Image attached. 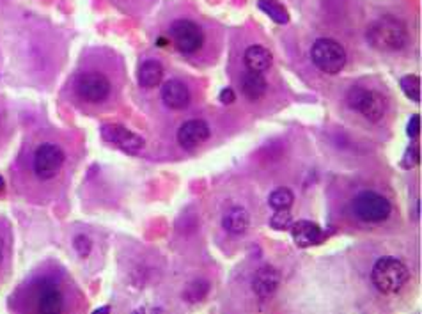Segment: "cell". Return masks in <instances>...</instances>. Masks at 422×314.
I'll return each instance as SVG.
<instances>
[{"label": "cell", "mask_w": 422, "mask_h": 314, "mask_svg": "<svg viewBox=\"0 0 422 314\" xmlns=\"http://www.w3.org/2000/svg\"><path fill=\"white\" fill-rule=\"evenodd\" d=\"M73 247L80 258H87V256L90 254V249H92V241H90L86 234H78L73 240Z\"/></svg>", "instance_id": "cell-25"}, {"label": "cell", "mask_w": 422, "mask_h": 314, "mask_svg": "<svg viewBox=\"0 0 422 314\" xmlns=\"http://www.w3.org/2000/svg\"><path fill=\"white\" fill-rule=\"evenodd\" d=\"M2 186H4V178L0 176V190H2Z\"/></svg>", "instance_id": "cell-29"}, {"label": "cell", "mask_w": 422, "mask_h": 314, "mask_svg": "<svg viewBox=\"0 0 422 314\" xmlns=\"http://www.w3.org/2000/svg\"><path fill=\"white\" fill-rule=\"evenodd\" d=\"M208 293V285L206 282H194L190 285L186 289L185 297L188 298V302H199Z\"/></svg>", "instance_id": "cell-23"}, {"label": "cell", "mask_w": 422, "mask_h": 314, "mask_svg": "<svg viewBox=\"0 0 422 314\" xmlns=\"http://www.w3.org/2000/svg\"><path fill=\"white\" fill-rule=\"evenodd\" d=\"M211 137V128L206 121L190 119L185 121L177 130V143L185 149H194Z\"/></svg>", "instance_id": "cell-10"}, {"label": "cell", "mask_w": 422, "mask_h": 314, "mask_svg": "<svg viewBox=\"0 0 422 314\" xmlns=\"http://www.w3.org/2000/svg\"><path fill=\"white\" fill-rule=\"evenodd\" d=\"M96 313H110V307H99V309H96Z\"/></svg>", "instance_id": "cell-28"}, {"label": "cell", "mask_w": 422, "mask_h": 314, "mask_svg": "<svg viewBox=\"0 0 422 314\" xmlns=\"http://www.w3.org/2000/svg\"><path fill=\"white\" fill-rule=\"evenodd\" d=\"M406 134H408V137L415 138L419 134H421V117H419V114H414L412 116V119L408 121V128H406Z\"/></svg>", "instance_id": "cell-26"}, {"label": "cell", "mask_w": 422, "mask_h": 314, "mask_svg": "<svg viewBox=\"0 0 422 314\" xmlns=\"http://www.w3.org/2000/svg\"><path fill=\"white\" fill-rule=\"evenodd\" d=\"M399 86L408 99L414 104H421V78L417 75H406L399 80Z\"/></svg>", "instance_id": "cell-20"}, {"label": "cell", "mask_w": 422, "mask_h": 314, "mask_svg": "<svg viewBox=\"0 0 422 314\" xmlns=\"http://www.w3.org/2000/svg\"><path fill=\"white\" fill-rule=\"evenodd\" d=\"M99 134L108 144H114V146L128 151V153H137L146 144V141L140 135L134 134L132 130L121 125H103L99 130Z\"/></svg>", "instance_id": "cell-9"}, {"label": "cell", "mask_w": 422, "mask_h": 314, "mask_svg": "<svg viewBox=\"0 0 422 314\" xmlns=\"http://www.w3.org/2000/svg\"><path fill=\"white\" fill-rule=\"evenodd\" d=\"M64 309L62 293L53 285H43L38 295V311L48 314H57Z\"/></svg>", "instance_id": "cell-15"}, {"label": "cell", "mask_w": 422, "mask_h": 314, "mask_svg": "<svg viewBox=\"0 0 422 314\" xmlns=\"http://www.w3.org/2000/svg\"><path fill=\"white\" fill-rule=\"evenodd\" d=\"M353 211L355 215L364 222H384L390 215L392 204L387 197H384L378 192L366 190L355 197Z\"/></svg>", "instance_id": "cell-5"}, {"label": "cell", "mask_w": 422, "mask_h": 314, "mask_svg": "<svg viewBox=\"0 0 422 314\" xmlns=\"http://www.w3.org/2000/svg\"><path fill=\"white\" fill-rule=\"evenodd\" d=\"M419 160H421V153H419V147L414 144V146H410L408 149H406L405 155H403V160H401V167L414 169L415 165L419 164Z\"/></svg>", "instance_id": "cell-24"}, {"label": "cell", "mask_w": 422, "mask_h": 314, "mask_svg": "<svg viewBox=\"0 0 422 314\" xmlns=\"http://www.w3.org/2000/svg\"><path fill=\"white\" fill-rule=\"evenodd\" d=\"M280 285V274L277 268L270 267H261L256 271L254 279H252V289L259 298H270L273 293L277 291Z\"/></svg>", "instance_id": "cell-12"}, {"label": "cell", "mask_w": 422, "mask_h": 314, "mask_svg": "<svg viewBox=\"0 0 422 314\" xmlns=\"http://www.w3.org/2000/svg\"><path fill=\"white\" fill-rule=\"evenodd\" d=\"M268 84L264 80V77L261 73H256V71H249V73L243 75L241 78V93L250 101H259L266 95Z\"/></svg>", "instance_id": "cell-16"}, {"label": "cell", "mask_w": 422, "mask_h": 314, "mask_svg": "<svg viewBox=\"0 0 422 314\" xmlns=\"http://www.w3.org/2000/svg\"><path fill=\"white\" fill-rule=\"evenodd\" d=\"M0 261H2V243H0Z\"/></svg>", "instance_id": "cell-30"}, {"label": "cell", "mask_w": 422, "mask_h": 314, "mask_svg": "<svg viewBox=\"0 0 422 314\" xmlns=\"http://www.w3.org/2000/svg\"><path fill=\"white\" fill-rule=\"evenodd\" d=\"M171 41L185 56H192L203 47L204 34L201 27L188 18H179L171 23Z\"/></svg>", "instance_id": "cell-6"}, {"label": "cell", "mask_w": 422, "mask_h": 314, "mask_svg": "<svg viewBox=\"0 0 422 314\" xmlns=\"http://www.w3.org/2000/svg\"><path fill=\"white\" fill-rule=\"evenodd\" d=\"M346 101L353 110L360 112L362 116L373 121V123H376L385 116V99L376 90L353 86L346 95Z\"/></svg>", "instance_id": "cell-4"}, {"label": "cell", "mask_w": 422, "mask_h": 314, "mask_svg": "<svg viewBox=\"0 0 422 314\" xmlns=\"http://www.w3.org/2000/svg\"><path fill=\"white\" fill-rule=\"evenodd\" d=\"M219 99L224 105H231V104H234V101H236V93H234L231 87H224V89L220 90Z\"/></svg>", "instance_id": "cell-27"}, {"label": "cell", "mask_w": 422, "mask_h": 314, "mask_svg": "<svg viewBox=\"0 0 422 314\" xmlns=\"http://www.w3.org/2000/svg\"><path fill=\"white\" fill-rule=\"evenodd\" d=\"M162 77H164V68H162V64L155 59L144 60L140 68H138V86L144 87V89H153V87L158 86V84L162 82Z\"/></svg>", "instance_id": "cell-17"}, {"label": "cell", "mask_w": 422, "mask_h": 314, "mask_svg": "<svg viewBox=\"0 0 422 314\" xmlns=\"http://www.w3.org/2000/svg\"><path fill=\"white\" fill-rule=\"evenodd\" d=\"M371 280L380 293L396 295L410 280V270L401 259L385 256L375 263L373 271H371Z\"/></svg>", "instance_id": "cell-2"}, {"label": "cell", "mask_w": 422, "mask_h": 314, "mask_svg": "<svg viewBox=\"0 0 422 314\" xmlns=\"http://www.w3.org/2000/svg\"><path fill=\"white\" fill-rule=\"evenodd\" d=\"M310 59L319 71L327 75H337L346 66L348 56L339 41L330 38H319L310 48Z\"/></svg>", "instance_id": "cell-3"}, {"label": "cell", "mask_w": 422, "mask_h": 314, "mask_svg": "<svg viewBox=\"0 0 422 314\" xmlns=\"http://www.w3.org/2000/svg\"><path fill=\"white\" fill-rule=\"evenodd\" d=\"M366 38L369 45L382 52H397L408 43V30L399 18L385 14L367 27Z\"/></svg>", "instance_id": "cell-1"}, {"label": "cell", "mask_w": 422, "mask_h": 314, "mask_svg": "<svg viewBox=\"0 0 422 314\" xmlns=\"http://www.w3.org/2000/svg\"><path fill=\"white\" fill-rule=\"evenodd\" d=\"M243 62H245L249 71H256V73H263L266 69H270L273 57L268 48L261 47V45H252L245 50L243 56Z\"/></svg>", "instance_id": "cell-14"}, {"label": "cell", "mask_w": 422, "mask_h": 314, "mask_svg": "<svg viewBox=\"0 0 422 314\" xmlns=\"http://www.w3.org/2000/svg\"><path fill=\"white\" fill-rule=\"evenodd\" d=\"M295 201L293 192L289 189H277L273 190L268 197V204H270L273 210H289L291 204Z\"/></svg>", "instance_id": "cell-21"}, {"label": "cell", "mask_w": 422, "mask_h": 314, "mask_svg": "<svg viewBox=\"0 0 422 314\" xmlns=\"http://www.w3.org/2000/svg\"><path fill=\"white\" fill-rule=\"evenodd\" d=\"M64 151L57 144L45 143L34 153V172L41 180H52L64 164Z\"/></svg>", "instance_id": "cell-8"}, {"label": "cell", "mask_w": 422, "mask_h": 314, "mask_svg": "<svg viewBox=\"0 0 422 314\" xmlns=\"http://www.w3.org/2000/svg\"><path fill=\"white\" fill-rule=\"evenodd\" d=\"M289 229H291V237H293L295 243L301 249L319 245L325 240L323 229L319 228L316 222H310V220H298V222H293Z\"/></svg>", "instance_id": "cell-11"}, {"label": "cell", "mask_w": 422, "mask_h": 314, "mask_svg": "<svg viewBox=\"0 0 422 314\" xmlns=\"http://www.w3.org/2000/svg\"><path fill=\"white\" fill-rule=\"evenodd\" d=\"M293 224V217L289 210H275V213L270 219V228L275 231H286Z\"/></svg>", "instance_id": "cell-22"}, {"label": "cell", "mask_w": 422, "mask_h": 314, "mask_svg": "<svg viewBox=\"0 0 422 314\" xmlns=\"http://www.w3.org/2000/svg\"><path fill=\"white\" fill-rule=\"evenodd\" d=\"M222 226L231 234H243L250 226L249 211L240 206L231 208L224 215V219H222Z\"/></svg>", "instance_id": "cell-18"}, {"label": "cell", "mask_w": 422, "mask_h": 314, "mask_svg": "<svg viewBox=\"0 0 422 314\" xmlns=\"http://www.w3.org/2000/svg\"><path fill=\"white\" fill-rule=\"evenodd\" d=\"M77 95L89 104H101L110 96L112 84L99 71H89L82 73L77 80Z\"/></svg>", "instance_id": "cell-7"}, {"label": "cell", "mask_w": 422, "mask_h": 314, "mask_svg": "<svg viewBox=\"0 0 422 314\" xmlns=\"http://www.w3.org/2000/svg\"><path fill=\"white\" fill-rule=\"evenodd\" d=\"M162 99L169 108L173 110H183L190 101L188 87L181 80H169L162 87Z\"/></svg>", "instance_id": "cell-13"}, {"label": "cell", "mask_w": 422, "mask_h": 314, "mask_svg": "<svg viewBox=\"0 0 422 314\" xmlns=\"http://www.w3.org/2000/svg\"><path fill=\"white\" fill-rule=\"evenodd\" d=\"M258 8L263 11L270 20H273L279 25H286L289 22L288 9L282 4H279L277 0H258Z\"/></svg>", "instance_id": "cell-19"}]
</instances>
